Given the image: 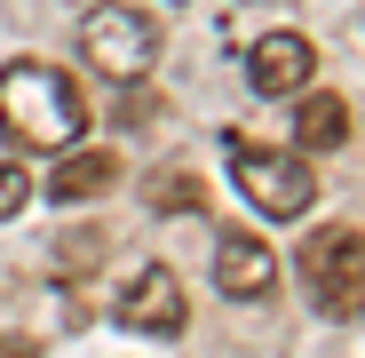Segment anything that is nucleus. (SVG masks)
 <instances>
[{
	"label": "nucleus",
	"mask_w": 365,
	"mask_h": 358,
	"mask_svg": "<svg viewBox=\"0 0 365 358\" xmlns=\"http://www.w3.org/2000/svg\"><path fill=\"white\" fill-rule=\"evenodd\" d=\"M0 136L16 151H64L88 136V104L72 88V72L40 64V56H16L0 72Z\"/></svg>",
	"instance_id": "f257e3e1"
},
{
	"label": "nucleus",
	"mask_w": 365,
	"mask_h": 358,
	"mask_svg": "<svg viewBox=\"0 0 365 358\" xmlns=\"http://www.w3.org/2000/svg\"><path fill=\"white\" fill-rule=\"evenodd\" d=\"M230 184H238V199H255V215H270V223H302L318 207V175H310L302 151H270V144H238L230 136Z\"/></svg>",
	"instance_id": "f03ea898"
},
{
	"label": "nucleus",
	"mask_w": 365,
	"mask_h": 358,
	"mask_svg": "<svg viewBox=\"0 0 365 358\" xmlns=\"http://www.w3.org/2000/svg\"><path fill=\"white\" fill-rule=\"evenodd\" d=\"M302 294L326 319H365V231L357 223H326L302 247Z\"/></svg>",
	"instance_id": "7ed1b4c3"
},
{
	"label": "nucleus",
	"mask_w": 365,
	"mask_h": 358,
	"mask_svg": "<svg viewBox=\"0 0 365 358\" xmlns=\"http://www.w3.org/2000/svg\"><path fill=\"white\" fill-rule=\"evenodd\" d=\"M80 56L103 72V80H119V88H135L151 64H159V24L143 16V9H119V0H96V9L80 16Z\"/></svg>",
	"instance_id": "20e7f679"
},
{
	"label": "nucleus",
	"mask_w": 365,
	"mask_h": 358,
	"mask_svg": "<svg viewBox=\"0 0 365 358\" xmlns=\"http://www.w3.org/2000/svg\"><path fill=\"white\" fill-rule=\"evenodd\" d=\"M111 311H119V327H135V334H182L191 327V294H182V279L167 263H143L128 287L111 294Z\"/></svg>",
	"instance_id": "39448f33"
},
{
	"label": "nucleus",
	"mask_w": 365,
	"mask_h": 358,
	"mask_svg": "<svg viewBox=\"0 0 365 358\" xmlns=\"http://www.w3.org/2000/svg\"><path fill=\"white\" fill-rule=\"evenodd\" d=\"M310 72H318V48L302 40V32H262V40L247 48V88L270 96V104L302 96V88H310Z\"/></svg>",
	"instance_id": "423d86ee"
},
{
	"label": "nucleus",
	"mask_w": 365,
	"mask_h": 358,
	"mask_svg": "<svg viewBox=\"0 0 365 358\" xmlns=\"http://www.w3.org/2000/svg\"><path fill=\"white\" fill-rule=\"evenodd\" d=\"M215 287L230 294V303H262V294L278 287V255L255 231H222L215 239Z\"/></svg>",
	"instance_id": "0eeeda50"
},
{
	"label": "nucleus",
	"mask_w": 365,
	"mask_h": 358,
	"mask_svg": "<svg viewBox=\"0 0 365 358\" xmlns=\"http://www.w3.org/2000/svg\"><path fill=\"white\" fill-rule=\"evenodd\" d=\"M111 175H119L111 151L64 144V151H56V167H48V199H96V192H111Z\"/></svg>",
	"instance_id": "6e6552de"
},
{
	"label": "nucleus",
	"mask_w": 365,
	"mask_h": 358,
	"mask_svg": "<svg viewBox=\"0 0 365 358\" xmlns=\"http://www.w3.org/2000/svg\"><path fill=\"white\" fill-rule=\"evenodd\" d=\"M294 104H302V111H294V136H302V151H341V144H349V104H341V96H326V88H302Z\"/></svg>",
	"instance_id": "1a4fd4ad"
},
{
	"label": "nucleus",
	"mask_w": 365,
	"mask_h": 358,
	"mask_svg": "<svg viewBox=\"0 0 365 358\" xmlns=\"http://www.w3.org/2000/svg\"><path fill=\"white\" fill-rule=\"evenodd\" d=\"M143 199H151L159 215H199V207H207V184H199V175H182V167H159L151 184H143Z\"/></svg>",
	"instance_id": "9d476101"
},
{
	"label": "nucleus",
	"mask_w": 365,
	"mask_h": 358,
	"mask_svg": "<svg viewBox=\"0 0 365 358\" xmlns=\"http://www.w3.org/2000/svg\"><path fill=\"white\" fill-rule=\"evenodd\" d=\"M24 199H32V175H24V167H0V223H16Z\"/></svg>",
	"instance_id": "9b49d317"
},
{
	"label": "nucleus",
	"mask_w": 365,
	"mask_h": 358,
	"mask_svg": "<svg viewBox=\"0 0 365 358\" xmlns=\"http://www.w3.org/2000/svg\"><path fill=\"white\" fill-rule=\"evenodd\" d=\"M0 358H40V342L32 334H0Z\"/></svg>",
	"instance_id": "f8f14e48"
},
{
	"label": "nucleus",
	"mask_w": 365,
	"mask_h": 358,
	"mask_svg": "<svg viewBox=\"0 0 365 358\" xmlns=\"http://www.w3.org/2000/svg\"><path fill=\"white\" fill-rule=\"evenodd\" d=\"M167 9H182V0H167Z\"/></svg>",
	"instance_id": "ddd939ff"
}]
</instances>
